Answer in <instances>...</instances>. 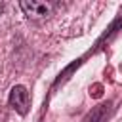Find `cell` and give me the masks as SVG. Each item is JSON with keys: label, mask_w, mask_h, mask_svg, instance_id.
I'll return each instance as SVG.
<instances>
[{"label": "cell", "mask_w": 122, "mask_h": 122, "mask_svg": "<svg viewBox=\"0 0 122 122\" xmlns=\"http://www.w3.org/2000/svg\"><path fill=\"white\" fill-rule=\"evenodd\" d=\"M8 103H10V107H11L15 112H19L21 116H25V114L29 112V107H30V97H29L27 88L21 86V84L13 86V88L10 90Z\"/></svg>", "instance_id": "1"}, {"label": "cell", "mask_w": 122, "mask_h": 122, "mask_svg": "<svg viewBox=\"0 0 122 122\" xmlns=\"http://www.w3.org/2000/svg\"><path fill=\"white\" fill-rule=\"evenodd\" d=\"M111 105L112 103H103V105H97L92 112H88V116L84 118V122H105L109 112H111Z\"/></svg>", "instance_id": "3"}, {"label": "cell", "mask_w": 122, "mask_h": 122, "mask_svg": "<svg viewBox=\"0 0 122 122\" xmlns=\"http://www.w3.org/2000/svg\"><path fill=\"white\" fill-rule=\"evenodd\" d=\"M19 8L23 10V13L27 17H48V15H51V4L38 2V0L19 2Z\"/></svg>", "instance_id": "2"}]
</instances>
